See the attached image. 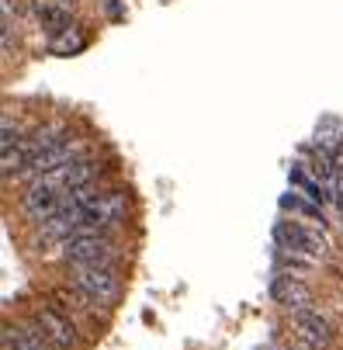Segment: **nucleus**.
I'll return each instance as SVG.
<instances>
[{
    "label": "nucleus",
    "mask_w": 343,
    "mask_h": 350,
    "mask_svg": "<svg viewBox=\"0 0 343 350\" xmlns=\"http://www.w3.org/2000/svg\"><path fill=\"white\" fill-rule=\"evenodd\" d=\"M70 281H73V288L87 291L97 306H115L122 298V278L108 264H73Z\"/></svg>",
    "instance_id": "1"
},
{
    "label": "nucleus",
    "mask_w": 343,
    "mask_h": 350,
    "mask_svg": "<svg viewBox=\"0 0 343 350\" xmlns=\"http://www.w3.org/2000/svg\"><path fill=\"white\" fill-rule=\"evenodd\" d=\"M63 254H66L70 264H108V267L118 264V246L101 229L97 232H80V236L66 239Z\"/></svg>",
    "instance_id": "2"
},
{
    "label": "nucleus",
    "mask_w": 343,
    "mask_h": 350,
    "mask_svg": "<svg viewBox=\"0 0 343 350\" xmlns=\"http://www.w3.org/2000/svg\"><path fill=\"white\" fill-rule=\"evenodd\" d=\"M66 205V191L59 187V184H53L49 177H38L28 191H25V198H21V212H25V219L28 222H45V219H53L59 208Z\"/></svg>",
    "instance_id": "3"
},
{
    "label": "nucleus",
    "mask_w": 343,
    "mask_h": 350,
    "mask_svg": "<svg viewBox=\"0 0 343 350\" xmlns=\"http://www.w3.org/2000/svg\"><path fill=\"white\" fill-rule=\"evenodd\" d=\"M83 212H87V222H90L94 229H111V226H118V222L125 219L128 198H125L122 191H101L94 202L83 205Z\"/></svg>",
    "instance_id": "4"
},
{
    "label": "nucleus",
    "mask_w": 343,
    "mask_h": 350,
    "mask_svg": "<svg viewBox=\"0 0 343 350\" xmlns=\"http://www.w3.org/2000/svg\"><path fill=\"white\" fill-rule=\"evenodd\" d=\"M274 239L284 246V250H295V254H309V257H323L326 254V239L302 229L299 222H277L274 226Z\"/></svg>",
    "instance_id": "5"
},
{
    "label": "nucleus",
    "mask_w": 343,
    "mask_h": 350,
    "mask_svg": "<svg viewBox=\"0 0 343 350\" xmlns=\"http://www.w3.org/2000/svg\"><path fill=\"white\" fill-rule=\"evenodd\" d=\"M35 323H38V329L49 336V343H53L56 350H73L77 347V329H73L70 316L42 306V309H35Z\"/></svg>",
    "instance_id": "6"
},
{
    "label": "nucleus",
    "mask_w": 343,
    "mask_h": 350,
    "mask_svg": "<svg viewBox=\"0 0 343 350\" xmlns=\"http://www.w3.org/2000/svg\"><path fill=\"white\" fill-rule=\"evenodd\" d=\"M70 160H77V146H73V139L63 142V146H53V149H42L38 157L28 160V167H25L18 177H45V174H53V170L66 167Z\"/></svg>",
    "instance_id": "7"
},
{
    "label": "nucleus",
    "mask_w": 343,
    "mask_h": 350,
    "mask_svg": "<svg viewBox=\"0 0 343 350\" xmlns=\"http://www.w3.org/2000/svg\"><path fill=\"white\" fill-rule=\"evenodd\" d=\"M271 298L277 306H284V309H309L312 306V291H309V284H302L299 278H288V274H277L274 281H271Z\"/></svg>",
    "instance_id": "8"
},
{
    "label": "nucleus",
    "mask_w": 343,
    "mask_h": 350,
    "mask_svg": "<svg viewBox=\"0 0 343 350\" xmlns=\"http://www.w3.org/2000/svg\"><path fill=\"white\" fill-rule=\"evenodd\" d=\"M291 326H295L299 336H302L305 343H312V347H329V343H333L329 323H326L319 312H312V309H295V312H291Z\"/></svg>",
    "instance_id": "9"
},
{
    "label": "nucleus",
    "mask_w": 343,
    "mask_h": 350,
    "mask_svg": "<svg viewBox=\"0 0 343 350\" xmlns=\"http://www.w3.org/2000/svg\"><path fill=\"white\" fill-rule=\"evenodd\" d=\"M53 184H59L63 191H70V187H80V184H90L94 177H97V163L94 160H83V157H77V160H70L66 167H59V170H53V174H45Z\"/></svg>",
    "instance_id": "10"
},
{
    "label": "nucleus",
    "mask_w": 343,
    "mask_h": 350,
    "mask_svg": "<svg viewBox=\"0 0 343 350\" xmlns=\"http://www.w3.org/2000/svg\"><path fill=\"white\" fill-rule=\"evenodd\" d=\"M63 142H70V132H66L63 125H42V129H35V132H31V139H21L28 160H31V157H38L42 149H53V146H63Z\"/></svg>",
    "instance_id": "11"
},
{
    "label": "nucleus",
    "mask_w": 343,
    "mask_h": 350,
    "mask_svg": "<svg viewBox=\"0 0 343 350\" xmlns=\"http://www.w3.org/2000/svg\"><path fill=\"white\" fill-rule=\"evenodd\" d=\"M4 343L18 347V350H49L53 343H49V336L35 326H4Z\"/></svg>",
    "instance_id": "12"
},
{
    "label": "nucleus",
    "mask_w": 343,
    "mask_h": 350,
    "mask_svg": "<svg viewBox=\"0 0 343 350\" xmlns=\"http://www.w3.org/2000/svg\"><path fill=\"white\" fill-rule=\"evenodd\" d=\"M83 45H87V38L80 35L77 25H70V28H63V31H56L53 38H49V53L53 56H73V53H80Z\"/></svg>",
    "instance_id": "13"
},
{
    "label": "nucleus",
    "mask_w": 343,
    "mask_h": 350,
    "mask_svg": "<svg viewBox=\"0 0 343 350\" xmlns=\"http://www.w3.org/2000/svg\"><path fill=\"white\" fill-rule=\"evenodd\" d=\"M35 14H38L42 25L49 28V35H56V31L70 28V14H66V8H56V4H45V0H35Z\"/></svg>",
    "instance_id": "14"
},
{
    "label": "nucleus",
    "mask_w": 343,
    "mask_h": 350,
    "mask_svg": "<svg viewBox=\"0 0 343 350\" xmlns=\"http://www.w3.org/2000/svg\"><path fill=\"white\" fill-rule=\"evenodd\" d=\"M288 177H291V184L305 187V194L312 198V202H326V198H329V194H326V191H323L319 184H312V180H309V177H305V174H302L299 167H291V174H288Z\"/></svg>",
    "instance_id": "15"
},
{
    "label": "nucleus",
    "mask_w": 343,
    "mask_h": 350,
    "mask_svg": "<svg viewBox=\"0 0 343 350\" xmlns=\"http://www.w3.org/2000/svg\"><path fill=\"white\" fill-rule=\"evenodd\" d=\"M18 142H21L18 125L11 122V115H4V135H0V149H11V146H18Z\"/></svg>",
    "instance_id": "16"
},
{
    "label": "nucleus",
    "mask_w": 343,
    "mask_h": 350,
    "mask_svg": "<svg viewBox=\"0 0 343 350\" xmlns=\"http://www.w3.org/2000/svg\"><path fill=\"white\" fill-rule=\"evenodd\" d=\"M281 205H284V208H295V212H305V215H319L312 205H305L302 198H295V194H284V198H281Z\"/></svg>",
    "instance_id": "17"
},
{
    "label": "nucleus",
    "mask_w": 343,
    "mask_h": 350,
    "mask_svg": "<svg viewBox=\"0 0 343 350\" xmlns=\"http://www.w3.org/2000/svg\"><path fill=\"white\" fill-rule=\"evenodd\" d=\"M4 350H18V347H11V343H4Z\"/></svg>",
    "instance_id": "18"
}]
</instances>
